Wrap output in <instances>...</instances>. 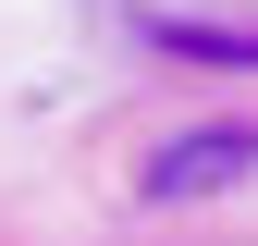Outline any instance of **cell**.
I'll return each mask as SVG.
<instances>
[{"mask_svg":"<svg viewBox=\"0 0 258 246\" xmlns=\"http://www.w3.org/2000/svg\"><path fill=\"white\" fill-rule=\"evenodd\" d=\"M246 172H258V136H246V123H221V136H172L136 184H148L160 209H184V197H234Z\"/></svg>","mask_w":258,"mask_h":246,"instance_id":"1","label":"cell"},{"mask_svg":"<svg viewBox=\"0 0 258 246\" xmlns=\"http://www.w3.org/2000/svg\"><path fill=\"white\" fill-rule=\"evenodd\" d=\"M160 49H184V61H258V25H160Z\"/></svg>","mask_w":258,"mask_h":246,"instance_id":"2","label":"cell"}]
</instances>
